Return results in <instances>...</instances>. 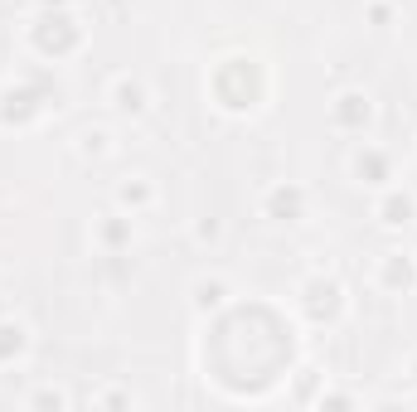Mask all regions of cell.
<instances>
[{
    "mask_svg": "<svg viewBox=\"0 0 417 412\" xmlns=\"http://www.w3.org/2000/svg\"><path fill=\"white\" fill-rule=\"evenodd\" d=\"M345 107H340V121H369V102L364 97H340Z\"/></svg>",
    "mask_w": 417,
    "mask_h": 412,
    "instance_id": "1",
    "label": "cell"
},
{
    "mask_svg": "<svg viewBox=\"0 0 417 412\" xmlns=\"http://www.w3.org/2000/svg\"><path fill=\"white\" fill-rule=\"evenodd\" d=\"M117 97H121V102H117L121 112H141V97H146V92H141L136 82H121V87H117Z\"/></svg>",
    "mask_w": 417,
    "mask_h": 412,
    "instance_id": "3",
    "label": "cell"
},
{
    "mask_svg": "<svg viewBox=\"0 0 417 412\" xmlns=\"http://www.w3.org/2000/svg\"><path fill=\"white\" fill-rule=\"evenodd\" d=\"M219 296H223V286H219V281L199 286V305H219Z\"/></svg>",
    "mask_w": 417,
    "mask_h": 412,
    "instance_id": "6",
    "label": "cell"
},
{
    "mask_svg": "<svg viewBox=\"0 0 417 412\" xmlns=\"http://www.w3.org/2000/svg\"><path fill=\"white\" fill-rule=\"evenodd\" d=\"M359 175H369V180L379 185V180H384V156H364V161H359Z\"/></svg>",
    "mask_w": 417,
    "mask_h": 412,
    "instance_id": "5",
    "label": "cell"
},
{
    "mask_svg": "<svg viewBox=\"0 0 417 412\" xmlns=\"http://www.w3.org/2000/svg\"><path fill=\"white\" fill-rule=\"evenodd\" d=\"M20 345H25V330H20V325H15V330L0 325V359H5V354H20Z\"/></svg>",
    "mask_w": 417,
    "mask_h": 412,
    "instance_id": "2",
    "label": "cell"
},
{
    "mask_svg": "<svg viewBox=\"0 0 417 412\" xmlns=\"http://www.w3.org/2000/svg\"><path fill=\"white\" fill-rule=\"evenodd\" d=\"M389 223H408V214H413V199H389Z\"/></svg>",
    "mask_w": 417,
    "mask_h": 412,
    "instance_id": "4",
    "label": "cell"
},
{
    "mask_svg": "<svg viewBox=\"0 0 417 412\" xmlns=\"http://www.w3.org/2000/svg\"><path fill=\"white\" fill-rule=\"evenodd\" d=\"M296 204H301V194H277V199H272V209H286V214H296Z\"/></svg>",
    "mask_w": 417,
    "mask_h": 412,
    "instance_id": "7",
    "label": "cell"
}]
</instances>
